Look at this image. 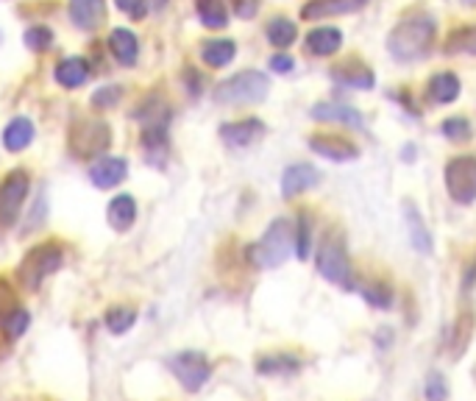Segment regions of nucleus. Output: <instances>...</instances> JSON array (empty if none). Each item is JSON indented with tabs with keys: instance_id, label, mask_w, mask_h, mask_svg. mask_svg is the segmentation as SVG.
Listing matches in <instances>:
<instances>
[{
	"instance_id": "aec40b11",
	"label": "nucleus",
	"mask_w": 476,
	"mask_h": 401,
	"mask_svg": "<svg viewBox=\"0 0 476 401\" xmlns=\"http://www.w3.org/2000/svg\"><path fill=\"white\" fill-rule=\"evenodd\" d=\"M405 217H407V232H410V243L418 253H432V232L424 221V215L418 209L415 201L405 204Z\"/></svg>"
},
{
	"instance_id": "f03ea898",
	"label": "nucleus",
	"mask_w": 476,
	"mask_h": 401,
	"mask_svg": "<svg viewBox=\"0 0 476 401\" xmlns=\"http://www.w3.org/2000/svg\"><path fill=\"white\" fill-rule=\"evenodd\" d=\"M296 251V240H292V224L287 217H276L268 226V232L248 245V263L260 271L281 268L290 253Z\"/></svg>"
},
{
	"instance_id": "7ed1b4c3",
	"label": "nucleus",
	"mask_w": 476,
	"mask_h": 401,
	"mask_svg": "<svg viewBox=\"0 0 476 401\" xmlns=\"http://www.w3.org/2000/svg\"><path fill=\"white\" fill-rule=\"evenodd\" d=\"M318 273L340 290H359L357 273L351 268L348 251H346V240L335 229L326 232L318 245Z\"/></svg>"
},
{
	"instance_id": "f704fd0d",
	"label": "nucleus",
	"mask_w": 476,
	"mask_h": 401,
	"mask_svg": "<svg viewBox=\"0 0 476 401\" xmlns=\"http://www.w3.org/2000/svg\"><path fill=\"white\" fill-rule=\"evenodd\" d=\"M441 131H443V137L452 139V142H468V139L473 137L471 120H465V118H460V115L446 118V120L441 123Z\"/></svg>"
},
{
	"instance_id": "ddd939ff",
	"label": "nucleus",
	"mask_w": 476,
	"mask_h": 401,
	"mask_svg": "<svg viewBox=\"0 0 476 401\" xmlns=\"http://www.w3.org/2000/svg\"><path fill=\"white\" fill-rule=\"evenodd\" d=\"M262 137H265V123L260 118H243L221 126V139L229 148H248V145L260 142Z\"/></svg>"
},
{
	"instance_id": "b1692460",
	"label": "nucleus",
	"mask_w": 476,
	"mask_h": 401,
	"mask_svg": "<svg viewBox=\"0 0 476 401\" xmlns=\"http://www.w3.org/2000/svg\"><path fill=\"white\" fill-rule=\"evenodd\" d=\"M476 332V315L471 307H462L460 315L454 318V326H452V357L460 359L465 354V348L471 346V338Z\"/></svg>"
},
{
	"instance_id": "423d86ee",
	"label": "nucleus",
	"mask_w": 476,
	"mask_h": 401,
	"mask_svg": "<svg viewBox=\"0 0 476 401\" xmlns=\"http://www.w3.org/2000/svg\"><path fill=\"white\" fill-rule=\"evenodd\" d=\"M64 263V251L59 243L33 245L17 265V279L25 290H36L48 276H53Z\"/></svg>"
},
{
	"instance_id": "6e6552de",
	"label": "nucleus",
	"mask_w": 476,
	"mask_h": 401,
	"mask_svg": "<svg viewBox=\"0 0 476 401\" xmlns=\"http://www.w3.org/2000/svg\"><path fill=\"white\" fill-rule=\"evenodd\" d=\"M167 368L176 374L178 385L185 387L187 393H198L212 377V366H209L206 354H201V351H178V354H173L167 359Z\"/></svg>"
},
{
	"instance_id": "39448f33",
	"label": "nucleus",
	"mask_w": 476,
	"mask_h": 401,
	"mask_svg": "<svg viewBox=\"0 0 476 401\" xmlns=\"http://www.w3.org/2000/svg\"><path fill=\"white\" fill-rule=\"evenodd\" d=\"M67 145H70L72 157H79V159L103 157L109 151V145H112V129H109V123L100 118H79L70 126Z\"/></svg>"
},
{
	"instance_id": "dca6fc26",
	"label": "nucleus",
	"mask_w": 476,
	"mask_h": 401,
	"mask_svg": "<svg viewBox=\"0 0 476 401\" xmlns=\"http://www.w3.org/2000/svg\"><path fill=\"white\" fill-rule=\"evenodd\" d=\"M368 0H307L301 17L304 20H323V17H340V14H351L359 12Z\"/></svg>"
},
{
	"instance_id": "0eeeda50",
	"label": "nucleus",
	"mask_w": 476,
	"mask_h": 401,
	"mask_svg": "<svg viewBox=\"0 0 476 401\" xmlns=\"http://www.w3.org/2000/svg\"><path fill=\"white\" fill-rule=\"evenodd\" d=\"M443 178H446V193L454 204L468 206L476 201V157L473 154L449 159Z\"/></svg>"
},
{
	"instance_id": "c03bdc74",
	"label": "nucleus",
	"mask_w": 476,
	"mask_h": 401,
	"mask_svg": "<svg viewBox=\"0 0 476 401\" xmlns=\"http://www.w3.org/2000/svg\"><path fill=\"white\" fill-rule=\"evenodd\" d=\"M185 81H190V95H201V84L204 81H201V76L195 70H190V67L185 70Z\"/></svg>"
},
{
	"instance_id": "4468645a",
	"label": "nucleus",
	"mask_w": 476,
	"mask_h": 401,
	"mask_svg": "<svg viewBox=\"0 0 476 401\" xmlns=\"http://www.w3.org/2000/svg\"><path fill=\"white\" fill-rule=\"evenodd\" d=\"M126 176H129V162L120 157H103L90 167V181L98 190H112L123 185Z\"/></svg>"
},
{
	"instance_id": "a18cd8bd",
	"label": "nucleus",
	"mask_w": 476,
	"mask_h": 401,
	"mask_svg": "<svg viewBox=\"0 0 476 401\" xmlns=\"http://www.w3.org/2000/svg\"><path fill=\"white\" fill-rule=\"evenodd\" d=\"M476 282V260H471L468 265H465V276H462V290L468 293V287Z\"/></svg>"
},
{
	"instance_id": "37998d69",
	"label": "nucleus",
	"mask_w": 476,
	"mask_h": 401,
	"mask_svg": "<svg viewBox=\"0 0 476 401\" xmlns=\"http://www.w3.org/2000/svg\"><path fill=\"white\" fill-rule=\"evenodd\" d=\"M268 67L273 72H279V76H284V72H290L292 67H296V62H292V56H287V53H273L271 62H268Z\"/></svg>"
},
{
	"instance_id": "2eb2a0df",
	"label": "nucleus",
	"mask_w": 476,
	"mask_h": 401,
	"mask_svg": "<svg viewBox=\"0 0 476 401\" xmlns=\"http://www.w3.org/2000/svg\"><path fill=\"white\" fill-rule=\"evenodd\" d=\"M309 118L312 120H323V123H343V126H351V129H362V123H365L357 109H351L346 103H335V100L315 103Z\"/></svg>"
},
{
	"instance_id": "a878e982",
	"label": "nucleus",
	"mask_w": 476,
	"mask_h": 401,
	"mask_svg": "<svg viewBox=\"0 0 476 401\" xmlns=\"http://www.w3.org/2000/svg\"><path fill=\"white\" fill-rule=\"evenodd\" d=\"M31 139H33V123L28 118H14L4 129V145H6V151H12V154L25 151L31 145Z\"/></svg>"
},
{
	"instance_id": "5701e85b",
	"label": "nucleus",
	"mask_w": 476,
	"mask_h": 401,
	"mask_svg": "<svg viewBox=\"0 0 476 401\" xmlns=\"http://www.w3.org/2000/svg\"><path fill=\"white\" fill-rule=\"evenodd\" d=\"M426 98L437 106L454 103L460 98V79L454 72H437V76H432L426 84Z\"/></svg>"
},
{
	"instance_id": "7c9ffc66",
	"label": "nucleus",
	"mask_w": 476,
	"mask_h": 401,
	"mask_svg": "<svg viewBox=\"0 0 476 401\" xmlns=\"http://www.w3.org/2000/svg\"><path fill=\"white\" fill-rule=\"evenodd\" d=\"M362 299L376 310H390L393 307V287L385 279H371L359 287Z\"/></svg>"
},
{
	"instance_id": "f8f14e48",
	"label": "nucleus",
	"mask_w": 476,
	"mask_h": 401,
	"mask_svg": "<svg viewBox=\"0 0 476 401\" xmlns=\"http://www.w3.org/2000/svg\"><path fill=\"white\" fill-rule=\"evenodd\" d=\"M320 185V173L315 165L309 162H296V165H290L284 173H281V196L290 201V198H299L304 196L307 190L318 187Z\"/></svg>"
},
{
	"instance_id": "f3484780",
	"label": "nucleus",
	"mask_w": 476,
	"mask_h": 401,
	"mask_svg": "<svg viewBox=\"0 0 476 401\" xmlns=\"http://www.w3.org/2000/svg\"><path fill=\"white\" fill-rule=\"evenodd\" d=\"M70 20L84 31H95L106 23V0H70Z\"/></svg>"
},
{
	"instance_id": "473e14b6",
	"label": "nucleus",
	"mask_w": 476,
	"mask_h": 401,
	"mask_svg": "<svg viewBox=\"0 0 476 401\" xmlns=\"http://www.w3.org/2000/svg\"><path fill=\"white\" fill-rule=\"evenodd\" d=\"M142 148L148 154V159L154 162L157 157L167 154V126H148L142 131Z\"/></svg>"
},
{
	"instance_id": "2f4dec72",
	"label": "nucleus",
	"mask_w": 476,
	"mask_h": 401,
	"mask_svg": "<svg viewBox=\"0 0 476 401\" xmlns=\"http://www.w3.org/2000/svg\"><path fill=\"white\" fill-rule=\"evenodd\" d=\"M446 53H468L476 56V25H465L449 33L446 40Z\"/></svg>"
},
{
	"instance_id": "412c9836",
	"label": "nucleus",
	"mask_w": 476,
	"mask_h": 401,
	"mask_svg": "<svg viewBox=\"0 0 476 401\" xmlns=\"http://www.w3.org/2000/svg\"><path fill=\"white\" fill-rule=\"evenodd\" d=\"M109 51H112V56L123 67H134L139 59V40L129 28H115L112 33H109Z\"/></svg>"
},
{
	"instance_id": "a211bd4d",
	"label": "nucleus",
	"mask_w": 476,
	"mask_h": 401,
	"mask_svg": "<svg viewBox=\"0 0 476 401\" xmlns=\"http://www.w3.org/2000/svg\"><path fill=\"white\" fill-rule=\"evenodd\" d=\"M304 45H307V51H309L312 56H320V59H323V56H332V53H338L340 45H343V31H340V28H332V25L312 28V31L307 33Z\"/></svg>"
},
{
	"instance_id": "c9c22d12",
	"label": "nucleus",
	"mask_w": 476,
	"mask_h": 401,
	"mask_svg": "<svg viewBox=\"0 0 476 401\" xmlns=\"http://www.w3.org/2000/svg\"><path fill=\"white\" fill-rule=\"evenodd\" d=\"M25 45L31 48V51H48L51 45H53V33H51V28L48 25H33V28H28L25 31Z\"/></svg>"
},
{
	"instance_id": "49530a36",
	"label": "nucleus",
	"mask_w": 476,
	"mask_h": 401,
	"mask_svg": "<svg viewBox=\"0 0 476 401\" xmlns=\"http://www.w3.org/2000/svg\"><path fill=\"white\" fill-rule=\"evenodd\" d=\"M462 6H476V0H462Z\"/></svg>"
},
{
	"instance_id": "9b49d317",
	"label": "nucleus",
	"mask_w": 476,
	"mask_h": 401,
	"mask_svg": "<svg viewBox=\"0 0 476 401\" xmlns=\"http://www.w3.org/2000/svg\"><path fill=\"white\" fill-rule=\"evenodd\" d=\"M332 79L348 90H374L376 87V76H374V70L365 64L362 59L357 56H348L343 62H338L332 67Z\"/></svg>"
},
{
	"instance_id": "c756f323",
	"label": "nucleus",
	"mask_w": 476,
	"mask_h": 401,
	"mask_svg": "<svg viewBox=\"0 0 476 401\" xmlns=\"http://www.w3.org/2000/svg\"><path fill=\"white\" fill-rule=\"evenodd\" d=\"M312 215L307 209L299 212L296 217V226H292V240H296V253H299V260H309V253H312Z\"/></svg>"
},
{
	"instance_id": "58836bf2",
	"label": "nucleus",
	"mask_w": 476,
	"mask_h": 401,
	"mask_svg": "<svg viewBox=\"0 0 476 401\" xmlns=\"http://www.w3.org/2000/svg\"><path fill=\"white\" fill-rule=\"evenodd\" d=\"M14 310H17V293L12 290V284L0 276V323H4Z\"/></svg>"
},
{
	"instance_id": "a19ab883",
	"label": "nucleus",
	"mask_w": 476,
	"mask_h": 401,
	"mask_svg": "<svg viewBox=\"0 0 476 401\" xmlns=\"http://www.w3.org/2000/svg\"><path fill=\"white\" fill-rule=\"evenodd\" d=\"M120 100V87H100L95 95H92V106L103 109V106H115Z\"/></svg>"
},
{
	"instance_id": "bb28decb",
	"label": "nucleus",
	"mask_w": 476,
	"mask_h": 401,
	"mask_svg": "<svg viewBox=\"0 0 476 401\" xmlns=\"http://www.w3.org/2000/svg\"><path fill=\"white\" fill-rule=\"evenodd\" d=\"M265 33H268V43H271L273 48H290L292 43L299 40V25L292 23L290 17L279 14V17H273V20L268 23Z\"/></svg>"
},
{
	"instance_id": "72a5a7b5",
	"label": "nucleus",
	"mask_w": 476,
	"mask_h": 401,
	"mask_svg": "<svg viewBox=\"0 0 476 401\" xmlns=\"http://www.w3.org/2000/svg\"><path fill=\"white\" fill-rule=\"evenodd\" d=\"M134 320H137V312L131 307H112V310H106V318H103L106 329L112 332V335L129 332L131 326H134Z\"/></svg>"
},
{
	"instance_id": "9d476101",
	"label": "nucleus",
	"mask_w": 476,
	"mask_h": 401,
	"mask_svg": "<svg viewBox=\"0 0 476 401\" xmlns=\"http://www.w3.org/2000/svg\"><path fill=\"white\" fill-rule=\"evenodd\" d=\"M309 148L318 154V157H326L332 162H354L359 157V145L343 134H312L309 137Z\"/></svg>"
},
{
	"instance_id": "e433bc0d",
	"label": "nucleus",
	"mask_w": 476,
	"mask_h": 401,
	"mask_svg": "<svg viewBox=\"0 0 476 401\" xmlns=\"http://www.w3.org/2000/svg\"><path fill=\"white\" fill-rule=\"evenodd\" d=\"M426 401H449V382L443 374H429L426 377V387H424Z\"/></svg>"
},
{
	"instance_id": "1a4fd4ad",
	"label": "nucleus",
	"mask_w": 476,
	"mask_h": 401,
	"mask_svg": "<svg viewBox=\"0 0 476 401\" xmlns=\"http://www.w3.org/2000/svg\"><path fill=\"white\" fill-rule=\"evenodd\" d=\"M28 187H31V178L25 170H12L4 185H0V226L9 229L17 217H20V209L28 198Z\"/></svg>"
},
{
	"instance_id": "ea45409f",
	"label": "nucleus",
	"mask_w": 476,
	"mask_h": 401,
	"mask_svg": "<svg viewBox=\"0 0 476 401\" xmlns=\"http://www.w3.org/2000/svg\"><path fill=\"white\" fill-rule=\"evenodd\" d=\"M115 4L131 20H142L145 14H148V0H115Z\"/></svg>"
},
{
	"instance_id": "393cba45",
	"label": "nucleus",
	"mask_w": 476,
	"mask_h": 401,
	"mask_svg": "<svg viewBox=\"0 0 476 401\" xmlns=\"http://www.w3.org/2000/svg\"><path fill=\"white\" fill-rule=\"evenodd\" d=\"M56 84L59 87H64V90H76V87H81L87 79H90V64L84 62V59H79V56H70V59H62L59 64H56Z\"/></svg>"
},
{
	"instance_id": "4be33fe9",
	"label": "nucleus",
	"mask_w": 476,
	"mask_h": 401,
	"mask_svg": "<svg viewBox=\"0 0 476 401\" xmlns=\"http://www.w3.org/2000/svg\"><path fill=\"white\" fill-rule=\"evenodd\" d=\"M106 221L115 232H129L137 221V201L131 196H118L109 201V209H106Z\"/></svg>"
},
{
	"instance_id": "cd10ccee",
	"label": "nucleus",
	"mask_w": 476,
	"mask_h": 401,
	"mask_svg": "<svg viewBox=\"0 0 476 401\" xmlns=\"http://www.w3.org/2000/svg\"><path fill=\"white\" fill-rule=\"evenodd\" d=\"M237 56V45L232 40H209L201 48V59L209 67H226Z\"/></svg>"
},
{
	"instance_id": "4c0bfd02",
	"label": "nucleus",
	"mask_w": 476,
	"mask_h": 401,
	"mask_svg": "<svg viewBox=\"0 0 476 401\" xmlns=\"http://www.w3.org/2000/svg\"><path fill=\"white\" fill-rule=\"evenodd\" d=\"M28 323H31V315L23 310V307H17L6 320H4V332H6V338H20V335H25V329H28Z\"/></svg>"
},
{
	"instance_id": "79ce46f5",
	"label": "nucleus",
	"mask_w": 476,
	"mask_h": 401,
	"mask_svg": "<svg viewBox=\"0 0 476 401\" xmlns=\"http://www.w3.org/2000/svg\"><path fill=\"white\" fill-rule=\"evenodd\" d=\"M232 9L237 17L251 20V17H256V12H260V0H232Z\"/></svg>"
},
{
	"instance_id": "6ab92c4d",
	"label": "nucleus",
	"mask_w": 476,
	"mask_h": 401,
	"mask_svg": "<svg viewBox=\"0 0 476 401\" xmlns=\"http://www.w3.org/2000/svg\"><path fill=\"white\" fill-rule=\"evenodd\" d=\"M301 371V357L299 354H262L256 359V374L262 377H292Z\"/></svg>"
},
{
	"instance_id": "f257e3e1",
	"label": "nucleus",
	"mask_w": 476,
	"mask_h": 401,
	"mask_svg": "<svg viewBox=\"0 0 476 401\" xmlns=\"http://www.w3.org/2000/svg\"><path fill=\"white\" fill-rule=\"evenodd\" d=\"M437 25L429 14H413L393 25L387 33V51L395 62H421L432 53Z\"/></svg>"
},
{
	"instance_id": "20e7f679",
	"label": "nucleus",
	"mask_w": 476,
	"mask_h": 401,
	"mask_svg": "<svg viewBox=\"0 0 476 401\" xmlns=\"http://www.w3.org/2000/svg\"><path fill=\"white\" fill-rule=\"evenodd\" d=\"M271 81L260 70H243L214 87V100L224 106H248L268 98Z\"/></svg>"
},
{
	"instance_id": "c85d7f7f",
	"label": "nucleus",
	"mask_w": 476,
	"mask_h": 401,
	"mask_svg": "<svg viewBox=\"0 0 476 401\" xmlns=\"http://www.w3.org/2000/svg\"><path fill=\"white\" fill-rule=\"evenodd\" d=\"M198 17L206 28H226L229 25V9L226 0H195Z\"/></svg>"
}]
</instances>
